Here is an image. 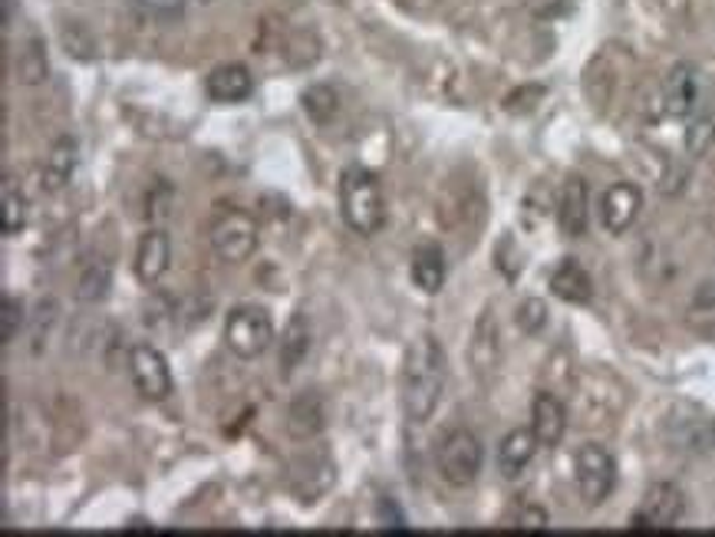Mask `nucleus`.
I'll list each match as a JSON object with an SVG mask.
<instances>
[{
	"instance_id": "20e7f679",
	"label": "nucleus",
	"mask_w": 715,
	"mask_h": 537,
	"mask_svg": "<svg viewBox=\"0 0 715 537\" xmlns=\"http://www.w3.org/2000/svg\"><path fill=\"white\" fill-rule=\"evenodd\" d=\"M481 462H485V448H481L478 435L468 428H452L438 442L435 465H438L442 482H448L452 488H468L478 478Z\"/></svg>"
},
{
	"instance_id": "b1692460",
	"label": "nucleus",
	"mask_w": 715,
	"mask_h": 537,
	"mask_svg": "<svg viewBox=\"0 0 715 537\" xmlns=\"http://www.w3.org/2000/svg\"><path fill=\"white\" fill-rule=\"evenodd\" d=\"M13 73H17V80H20L23 86H37V83L46 80L50 63H46V47H43V40L30 37V40L20 47L17 63H13Z\"/></svg>"
},
{
	"instance_id": "7c9ffc66",
	"label": "nucleus",
	"mask_w": 715,
	"mask_h": 537,
	"mask_svg": "<svg viewBox=\"0 0 715 537\" xmlns=\"http://www.w3.org/2000/svg\"><path fill=\"white\" fill-rule=\"evenodd\" d=\"M515 320H518V327H521L528 337H538V333L548 327V303L538 300V297H528L525 303H518Z\"/></svg>"
},
{
	"instance_id": "c85d7f7f",
	"label": "nucleus",
	"mask_w": 715,
	"mask_h": 537,
	"mask_svg": "<svg viewBox=\"0 0 715 537\" xmlns=\"http://www.w3.org/2000/svg\"><path fill=\"white\" fill-rule=\"evenodd\" d=\"M690 323H693L696 330H703V333L715 330V280L703 283V287L696 290V297H693V303H690Z\"/></svg>"
},
{
	"instance_id": "f03ea898",
	"label": "nucleus",
	"mask_w": 715,
	"mask_h": 537,
	"mask_svg": "<svg viewBox=\"0 0 715 537\" xmlns=\"http://www.w3.org/2000/svg\"><path fill=\"white\" fill-rule=\"evenodd\" d=\"M340 215L356 235H376L386 221V202L380 178L363 168L350 165L340 175Z\"/></svg>"
},
{
	"instance_id": "9b49d317",
	"label": "nucleus",
	"mask_w": 715,
	"mask_h": 537,
	"mask_svg": "<svg viewBox=\"0 0 715 537\" xmlns=\"http://www.w3.org/2000/svg\"><path fill=\"white\" fill-rule=\"evenodd\" d=\"M287 435L293 442H313L323 425H327V403L317 390H307L300 396H293V403L287 405Z\"/></svg>"
},
{
	"instance_id": "aec40b11",
	"label": "nucleus",
	"mask_w": 715,
	"mask_h": 537,
	"mask_svg": "<svg viewBox=\"0 0 715 537\" xmlns=\"http://www.w3.org/2000/svg\"><path fill=\"white\" fill-rule=\"evenodd\" d=\"M76 172V142L70 135L56 138L43 162V192H63Z\"/></svg>"
},
{
	"instance_id": "f704fd0d",
	"label": "nucleus",
	"mask_w": 715,
	"mask_h": 537,
	"mask_svg": "<svg viewBox=\"0 0 715 537\" xmlns=\"http://www.w3.org/2000/svg\"><path fill=\"white\" fill-rule=\"evenodd\" d=\"M571 0H528V7L538 13V17H555V13H564Z\"/></svg>"
},
{
	"instance_id": "f8f14e48",
	"label": "nucleus",
	"mask_w": 715,
	"mask_h": 537,
	"mask_svg": "<svg viewBox=\"0 0 715 537\" xmlns=\"http://www.w3.org/2000/svg\"><path fill=\"white\" fill-rule=\"evenodd\" d=\"M663 103H666V113L683 120L696 110L700 103V73L693 63H676L666 80H663Z\"/></svg>"
},
{
	"instance_id": "1a4fd4ad",
	"label": "nucleus",
	"mask_w": 715,
	"mask_h": 537,
	"mask_svg": "<svg viewBox=\"0 0 715 537\" xmlns=\"http://www.w3.org/2000/svg\"><path fill=\"white\" fill-rule=\"evenodd\" d=\"M129 373L136 390L143 393L148 403H162L172 396L175 380H172V366L165 360V353L152 343H136L129 350Z\"/></svg>"
},
{
	"instance_id": "bb28decb",
	"label": "nucleus",
	"mask_w": 715,
	"mask_h": 537,
	"mask_svg": "<svg viewBox=\"0 0 715 537\" xmlns=\"http://www.w3.org/2000/svg\"><path fill=\"white\" fill-rule=\"evenodd\" d=\"M56 320H60V303H56L53 297L40 300L37 310H33V320H30V353H33V357L46 350Z\"/></svg>"
},
{
	"instance_id": "9d476101",
	"label": "nucleus",
	"mask_w": 715,
	"mask_h": 537,
	"mask_svg": "<svg viewBox=\"0 0 715 537\" xmlns=\"http://www.w3.org/2000/svg\"><path fill=\"white\" fill-rule=\"evenodd\" d=\"M643 208V192L633 182H616L600 198V225L607 235H623L633 228L636 215Z\"/></svg>"
},
{
	"instance_id": "a211bd4d",
	"label": "nucleus",
	"mask_w": 715,
	"mask_h": 537,
	"mask_svg": "<svg viewBox=\"0 0 715 537\" xmlns=\"http://www.w3.org/2000/svg\"><path fill=\"white\" fill-rule=\"evenodd\" d=\"M172 261V241L162 228H148L143 238H139V248H136V273L143 283H158L168 270Z\"/></svg>"
},
{
	"instance_id": "7ed1b4c3",
	"label": "nucleus",
	"mask_w": 715,
	"mask_h": 537,
	"mask_svg": "<svg viewBox=\"0 0 715 537\" xmlns=\"http://www.w3.org/2000/svg\"><path fill=\"white\" fill-rule=\"evenodd\" d=\"M258 221L255 215H248L245 208H221L208 228V238H211V248L221 261L228 265H241L248 261L255 251H258Z\"/></svg>"
},
{
	"instance_id": "a878e982",
	"label": "nucleus",
	"mask_w": 715,
	"mask_h": 537,
	"mask_svg": "<svg viewBox=\"0 0 715 537\" xmlns=\"http://www.w3.org/2000/svg\"><path fill=\"white\" fill-rule=\"evenodd\" d=\"M23 225H27V198L20 195V188L10 178H3V185H0V228H3V235H20Z\"/></svg>"
},
{
	"instance_id": "412c9836",
	"label": "nucleus",
	"mask_w": 715,
	"mask_h": 537,
	"mask_svg": "<svg viewBox=\"0 0 715 537\" xmlns=\"http://www.w3.org/2000/svg\"><path fill=\"white\" fill-rule=\"evenodd\" d=\"M551 290H555V297H561V300H568V303H590V297H593V280H590V273L580 268V261H573V258H564L555 273H551Z\"/></svg>"
},
{
	"instance_id": "423d86ee",
	"label": "nucleus",
	"mask_w": 715,
	"mask_h": 537,
	"mask_svg": "<svg viewBox=\"0 0 715 537\" xmlns=\"http://www.w3.org/2000/svg\"><path fill=\"white\" fill-rule=\"evenodd\" d=\"M573 478L577 492L587 508L603 505L616 488V462L600 442H583L573 455Z\"/></svg>"
},
{
	"instance_id": "2eb2a0df",
	"label": "nucleus",
	"mask_w": 715,
	"mask_h": 537,
	"mask_svg": "<svg viewBox=\"0 0 715 537\" xmlns=\"http://www.w3.org/2000/svg\"><path fill=\"white\" fill-rule=\"evenodd\" d=\"M501 333H498V320L495 313L485 307L478 323H475V333H472V347H468V360L475 366L478 376H488L498 370V360H501Z\"/></svg>"
},
{
	"instance_id": "473e14b6",
	"label": "nucleus",
	"mask_w": 715,
	"mask_h": 537,
	"mask_svg": "<svg viewBox=\"0 0 715 537\" xmlns=\"http://www.w3.org/2000/svg\"><path fill=\"white\" fill-rule=\"evenodd\" d=\"M548 512L541 508V505H525V508H518V515H515V528L518 531H545L548 528Z\"/></svg>"
},
{
	"instance_id": "f3484780",
	"label": "nucleus",
	"mask_w": 715,
	"mask_h": 537,
	"mask_svg": "<svg viewBox=\"0 0 715 537\" xmlns=\"http://www.w3.org/2000/svg\"><path fill=\"white\" fill-rule=\"evenodd\" d=\"M538 435L531 428H511L501 445H498V472L505 478H521L525 468L535 462V452H538Z\"/></svg>"
},
{
	"instance_id": "5701e85b",
	"label": "nucleus",
	"mask_w": 715,
	"mask_h": 537,
	"mask_svg": "<svg viewBox=\"0 0 715 537\" xmlns=\"http://www.w3.org/2000/svg\"><path fill=\"white\" fill-rule=\"evenodd\" d=\"M110 287H113V261L96 258L76 277V300L80 303H100V300H106Z\"/></svg>"
},
{
	"instance_id": "6ab92c4d",
	"label": "nucleus",
	"mask_w": 715,
	"mask_h": 537,
	"mask_svg": "<svg viewBox=\"0 0 715 537\" xmlns=\"http://www.w3.org/2000/svg\"><path fill=\"white\" fill-rule=\"evenodd\" d=\"M310 340H313V333H310V320H307V313L303 310H293L290 313V320H287L284 333H281V353H278V370H281V376H293L297 373V366L307 360V353H310Z\"/></svg>"
},
{
	"instance_id": "cd10ccee",
	"label": "nucleus",
	"mask_w": 715,
	"mask_h": 537,
	"mask_svg": "<svg viewBox=\"0 0 715 537\" xmlns=\"http://www.w3.org/2000/svg\"><path fill=\"white\" fill-rule=\"evenodd\" d=\"M60 40H63V47H66V53L70 56H76V60H93V53H96V40H93V33L86 30V23H63L60 27Z\"/></svg>"
},
{
	"instance_id": "ddd939ff",
	"label": "nucleus",
	"mask_w": 715,
	"mask_h": 537,
	"mask_svg": "<svg viewBox=\"0 0 715 537\" xmlns=\"http://www.w3.org/2000/svg\"><path fill=\"white\" fill-rule=\"evenodd\" d=\"M531 432L538 435V442L545 448L561 445V438L568 432V405L561 403L551 390H541L531 403Z\"/></svg>"
},
{
	"instance_id": "4468645a",
	"label": "nucleus",
	"mask_w": 715,
	"mask_h": 537,
	"mask_svg": "<svg viewBox=\"0 0 715 537\" xmlns=\"http://www.w3.org/2000/svg\"><path fill=\"white\" fill-rule=\"evenodd\" d=\"M205 90L215 103H245L255 93V76L245 63H221L208 73Z\"/></svg>"
},
{
	"instance_id": "e433bc0d",
	"label": "nucleus",
	"mask_w": 715,
	"mask_h": 537,
	"mask_svg": "<svg viewBox=\"0 0 715 537\" xmlns=\"http://www.w3.org/2000/svg\"><path fill=\"white\" fill-rule=\"evenodd\" d=\"M201 3H208V0H201Z\"/></svg>"
},
{
	"instance_id": "72a5a7b5",
	"label": "nucleus",
	"mask_w": 715,
	"mask_h": 537,
	"mask_svg": "<svg viewBox=\"0 0 715 537\" xmlns=\"http://www.w3.org/2000/svg\"><path fill=\"white\" fill-rule=\"evenodd\" d=\"M145 10L158 23H175L185 13V0H145Z\"/></svg>"
},
{
	"instance_id": "2f4dec72",
	"label": "nucleus",
	"mask_w": 715,
	"mask_h": 537,
	"mask_svg": "<svg viewBox=\"0 0 715 537\" xmlns=\"http://www.w3.org/2000/svg\"><path fill=\"white\" fill-rule=\"evenodd\" d=\"M715 145V120L713 116H703L696 120L690 130H686V148L690 155H709Z\"/></svg>"
},
{
	"instance_id": "393cba45",
	"label": "nucleus",
	"mask_w": 715,
	"mask_h": 537,
	"mask_svg": "<svg viewBox=\"0 0 715 537\" xmlns=\"http://www.w3.org/2000/svg\"><path fill=\"white\" fill-rule=\"evenodd\" d=\"M300 103H303V113H307L317 126L333 123V116H336V110H340V96H336V90H333L330 83H313V86H307L303 96H300Z\"/></svg>"
},
{
	"instance_id": "dca6fc26",
	"label": "nucleus",
	"mask_w": 715,
	"mask_h": 537,
	"mask_svg": "<svg viewBox=\"0 0 715 537\" xmlns=\"http://www.w3.org/2000/svg\"><path fill=\"white\" fill-rule=\"evenodd\" d=\"M558 221H561V231L568 238H580L587 231V221H590V192H587V182L580 175L568 178L564 188H561Z\"/></svg>"
},
{
	"instance_id": "0eeeda50",
	"label": "nucleus",
	"mask_w": 715,
	"mask_h": 537,
	"mask_svg": "<svg viewBox=\"0 0 715 537\" xmlns=\"http://www.w3.org/2000/svg\"><path fill=\"white\" fill-rule=\"evenodd\" d=\"M686 515V498L673 482H656L646 488L640 508L630 518L633 531H673Z\"/></svg>"
},
{
	"instance_id": "39448f33",
	"label": "nucleus",
	"mask_w": 715,
	"mask_h": 537,
	"mask_svg": "<svg viewBox=\"0 0 715 537\" xmlns=\"http://www.w3.org/2000/svg\"><path fill=\"white\" fill-rule=\"evenodd\" d=\"M274 340V320L265 307L241 303L225 320V343L238 360H258Z\"/></svg>"
},
{
	"instance_id": "f257e3e1",
	"label": "nucleus",
	"mask_w": 715,
	"mask_h": 537,
	"mask_svg": "<svg viewBox=\"0 0 715 537\" xmlns=\"http://www.w3.org/2000/svg\"><path fill=\"white\" fill-rule=\"evenodd\" d=\"M445 376H448L445 347L432 333L416 337L403 360V409L413 422H426L435 412L445 390Z\"/></svg>"
},
{
	"instance_id": "4be33fe9",
	"label": "nucleus",
	"mask_w": 715,
	"mask_h": 537,
	"mask_svg": "<svg viewBox=\"0 0 715 537\" xmlns=\"http://www.w3.org/2000/svg\"><path fill=\"white\" fill-rule=\"evenodd\" d=\"M413 280L419 290L426 293H438L445 283V255L438 245H419L413 255Z\"/></svg>"
},
{
	"instance_id": "6e6552de",
	"label": "nucleus",
	"mask_w": 715,
	"mask_h": 537,
	"mask_svg": "<svg viewBox=\"0 0 715 537\" xmlns=\"http://www.w3.org/2000/svg\"><path fill=\"white\" fill-rule=\"evenodd\" d=\"M333 482H336V462L323 445H307V452H300L290 462V488L300 502L323 498Z\"/></svg>"
},
{
	"instance_id": "c9c22d12",
	"label": "nucleus",
	"mask_w": 715,
	"mask_h": 537,
	"mask_svg": "<svg viewBox=\"0 0 715 537\" xmlns=\"http://www.w3.org/2000/svg\"><path fill=\"white\" fill-rule=\"evenodd\" d=\"M713 445H715V419H713Z\"/></svg>"
},
{
	"instance_id": "c756f323",
	"label": "nucleus",
	"mask_w": 715,
	"mask_h": 537,
	"mask_svg": "<svg viewBox=\"0 0 715 537\" xmlns=\"http://www.w3.org/2000/svg\"><path fill=\"white\" fill-rule=\"evenodd\" d=\"M20 327H23V300L3 293V300H0V343L10 347Z\"/></svg>"
}]
</instances>
